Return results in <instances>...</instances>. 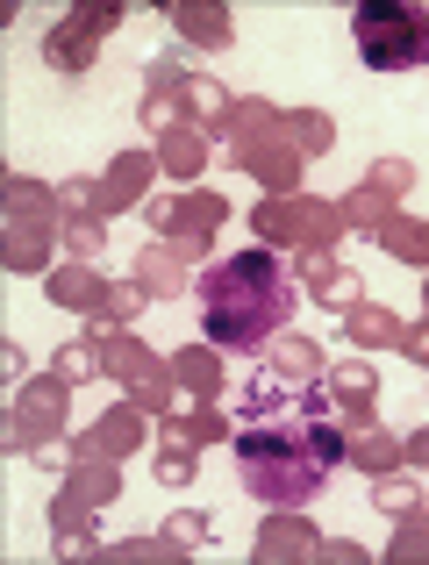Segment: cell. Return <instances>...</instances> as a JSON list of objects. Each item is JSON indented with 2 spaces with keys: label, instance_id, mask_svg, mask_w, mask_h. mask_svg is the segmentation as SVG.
<instances>
[{
  "label": "cell",
  "instance_id": "cell-1",
  "mask_svg": "<svg viewBox=\"0 0 429 565\" xmlns=\"http://www.w3.org/2000/svg\"><path fill=\"white\" fill-rule=\"evenodd\" d=\"M336 466H344V429L315 401L293 415H265L236 437V480L265 509H308L336 480Z\"/></svg>",
  "mask_w": 429,
  "mask_h": 565
},
{
  "label": "cell",
  "instance_id": "cell-2",
  "mask_svg": "<svg viewBox=\"0 0 429 565\" xmlns=\"http://www.w3.org/2000/svg\"><path fill=\"white\" fill-rule=\"evenodd\" d=\"M293 308H301V287H293L287 258L265 250V244L229 250V258H215L208 273H201V330H208V344H222V351L272 344L293 322Z\"/></svg>",
  "mask_w": 429,
  "mask_h": 565
},
{
  "label": "cell",
  "instance_id": "cell-3",
  "mask_svg": "<svg viewBox=\"0 0 429 565\" xmlns=\"http://www.w3.org/2000/svg\"><path fill=\"white\" fill-rule=\"evenodd\" d=\"M351 36H358V57L373 72H422L429 65V14L401 8V0H365L351 14Z\"/></svg>",
  "mask_w": 429,
  "mask_h": 565
}]
</instances>
